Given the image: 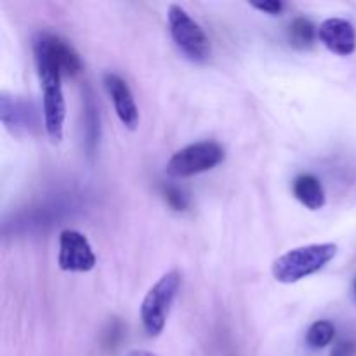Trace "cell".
I'll use <instances>...</instances> for the list:
<instances>
[{
    "label": "cell",
    "instance_id": "1",
    "mask_svg": "<svg viewBox=\"0 0 356 356\" xmlns=\"http://www.w3.org/2000/svg\"><path fill=\"white\" fill-rule=\"evenodd\" d=\"M337 256L336 243H309L282 254L271 264L278 284L292 285L322 271Z\"/></svg>",
    "mask_w": 356,
    "mask_h": 356
},
{
    "label": "cell",
    "instance_id": "2",
    "mask_svg": "<svg viewBox=\"0 0 356 356\" xmlns=\"http://www.w3.org/2000/svg\"><path fill=\"white\" fill-rule=\"evenodd\" d=\"M37 75L42 89V113H44V127L52 143H61L65 134L66 103L63 94V75L49 59L44 56L33 54Z\"/></svg>",
    "mask_w": 356,
    "mask_h": 356
},
{
    "label": "cell",
    "instance_id": "3",
    "mask_svg": "<svg viewBox=\"0 0 356 356\" xmlns=\"http://www.w3.org/2000/svg\"><path fill=\"white\" fill-rule=\"evenodd\" d=\"M181 289V273L177 270L167 271L146 292L141 302V322L149 337H156L165 329L170 308Z\"/></svg>",
    "mask_w": 356,
    "mask_h": 356
},
{
    "label": "cell",
    "instance_id": "4",
    "mask_svg": "<svg viewBox=\"0 0 356 356\" xmlns=\"http://www.w3.org/2000/svg\"><path fill=\"white\" fill-rule=\"evenodd\" d=\"M169 33L181 54L193 63H205L211 58V40L204 28L181 6H169L167 10Z\"/></svg>",
    "mask_w": 356,
    "mask_h": 356
},
{
    "label": "cell",
    "instance_id": "5",
    "mask_svg": "<svg viewBox=\"0 0 356 356\" xmlns=\"http://www.w3.org/2000/svg\"><path fill=\"white\" fill-rule=\"evenodd\" d=\"M226 152L216 141H198L174 153L165 165L170 177H190L216 169L225 162Z\"/></svg>",
    "mask_w": 356,
    "mask_h": 356
},
{
    "label": "cell",
    "instance_id": "6",
    "mask_svg": "<svg viewBox=\"0 0 356 356\" xmlns=\"http://www.w3.org/2000/svg\"><path fill=\"white\" fill-rule=\"evenodd\" d=\"M96 263V254L87 236L76 229H63L59 235V270L70 273H87L94 270Z\"/></svg>",
    "mask_w": 356,
    "mask_h": 356
},
{
    "label": "cell",
    "instance_id": "7",
    "mask_svg": "<svg viewBox=\"0 0 356 356\" xmlns=\"http://www.w3.org/2000/svg\"><path fill=\"white\" fill-rule=\"evenodd\" d=\"M33 54L47 58L63 76H75L82 70L79 52L72 47V44L49 31H40L35 35Z\"/></svg>",
    "mask_w": 356,
    "mask_h": 356
},
{
    "label": "cell",
    "instance_id": "8",
    "mask_svg": "<svg viewBox=\"0 0 356 356\" xmlns=\"http://www.w3.org/2000/svg\"><path fill=\"white\" fill-rule=\"evenodd\" d=\"M104 87L110 94L118 120L122 122L125 129L136 131L139 125V108L136 104L131 87L117 73H106L104 75Z\"/></svg>",
    "mask_w": 356,
    "mask_h": 356
},
{
    "label": "cell",
    "instance_id": "9",
    "mask_svg": "<svg viewBox=\"0 0 356 356\" xmlns=\"http://www.w3.org/2000/svg\"><path fill=\"white\" fill-rule=\"evenodd\" d=\"M318 40L336 56H351L356 51V30L343 17H329L318 26Z\"/></svg>",
    "mask_w": 356,
    "mask_h": 356
},
{
    "label": "cell",
    "instance_id": "10",
    "mask_svg": "<svg viewBox=\"0 0 356 356\" xmlns=\"http://www.w3.org/2000/svg\"><path fill=\"white\" fill-rule=\"evenodd\" d=\"M292 193L309 211H320L327 204V195L322 181L313 174H301L296 177L292 183Z\"/></svg>",
    "mask_w": 356,
    "mask_h": 356
},
{
    "label": "cell",
    "instance_id": "11",
    "mask_svg": "<svg viewBox=\"0 0 356 356\" xmlns=\"http://www.w3.org/2000/svg\"><path fill=\"white\" fill-rule=\"evenodd\" d=\"M30 111L24 101L16 99V97L7 96L2 92L0 96V120L3 122L7 129L17 132L19 129H26L30 124Z\"/></svg>",
    "mask_w": 356,
    "mask_h": 356
},
{
    "label": "cell",
    "instance_id": "12",
    "mask_svg": "<svg viewBox=\"0 0 356 356\" xmlns=\"http://www.w3.org/2000/svg\"><path fill=\"white\" fill-rule=\"evenodd\" d=\"M315 38H318V28L306 17H296L289 28V40L296 49L312 47Z\"/></svg>",
    "mask_w": 356,
    "mask_h": 356
},
{
    "label": "cell",
    "instance_id": "13",
    "mask_svg": "<svg viewBox=\"0 0 356 356\" xmlns=\"http://www.w3.org/2000/svg\"><path fill=\"white\" fill-rule=\"evenodd\" d=\"M336 337V327L329 320H318L313 323L306 332V344L313 350H322L327 348Z\"/></svg>",
    "mask_w": 356,
    "mask_h": 356
},
{
    "label": "cell",
    "instance_id": "14",
    "mask_svg": "<svg viewBox=\"0 0 356 356\" xmlns=\"http://www.w3.org/2000/svg\"><path fill=\"white\" fill-rule=\"evenodd\" d=\"M165 200H167V204L174 209V211H184L188 205V200H186V197H184L183 191L177 190V188H174V186L165 188Z\"/></svg>",
    "mask_w": 356,
    "mask_h": 356
},
{
    "label": "cell",
    "instance_id": "15",
    "mask_svg": "<svg viewBox=\"0 0 356 356\" xmlns=\"http://www.w3.org/2000/svg\"><path fill=\"white\" fill-rule=\"evenodd\" d=\"M250 7L264 14H270V16H278V14L284 13L285 3L280 0H264V2H250Z\"/></svg>",
    "mask_w": 356,
    "mask_h": 356
},
{
    "label": "cell",
    "instance_id": "16",
    "mask_svg": "<svg viewBox=\"0 0 356 356\" xmlns=\"http://www.w3.org/2000/svg\"><path fill=\"white\" fill-rule=\"evenodd\" d=\"M356 355V343L353 341H341L330 351V356H355Z\"/></svg>",
    "mask_w": 356,
    "mask_h": 356
},
{
    "label": "cell",
    "instance_id": "17",
    "mask_svg": "<svg viewBox=\"0 0 356 356\" xmlns=\"http://www.w3.org/2000/svg\"><path fill=\"white\" fill-rule=\"evenodd\" d=\"M125 356H159V355L152 353V351H146V350H134V351H129Z\"/></svg>",
    "mask_w": 356,
    "mask_h": 356
},
{
    "label": "cell",
    "instance_id": "18",
    "mask_svg": "<svg viewBox=\"0 0 356 356\" xmlns=\"http://www.w3.org/2000/svg\"><path fill=\"white\" fill-rule=\"evenodd\" d=\"M355 294H356V280H355Z\"/></svg>",
    "mask_w": 356,
    "mask_h": 356
}]
</instances>
